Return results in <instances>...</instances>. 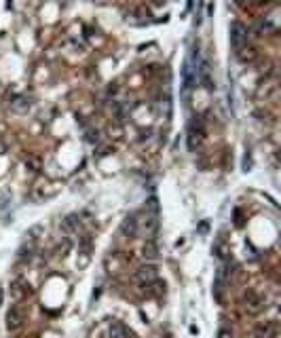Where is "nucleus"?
I'll list each match as a JSON object with an SVG mask.
<instances>
[{"label":"nucleus","mask_w":281,"mask_h":338,"mask_svg":"<svg viewBox=\"0 0 281 338\" xmlns=\"http://www.w3.org/2000/svg\"><path fill=\"white\" fill-rule=\"evenodd\" d=\"M218 338H232V332H230L228 328H222V330L218 332Z\"/></svg>","instance_id":"aec40b11"},{"label":"nucleus","mask_w":281,"mask_h":338,"mask_svg":"<svg viewBox=\"0 0 281 338\" xmlns=\"http://www.w3.org/2000/svg\"><path fill=\"white\" fill-rule=\"evenodd\" d=\"M203 136H205V131H203L201 123H199V120H193L191 127H189V148H191V150H197L199 146H201Z\"/></svg>","instance_id":"6e6552de"},{"label":"nucleus","mask_w":281,"mask_h":338,"mask_svg":"<svg viewBox=\"0 0 281 338\" xmlns=\"http://www.w3.org/2000/svg\"><path fill=\"white\" fill-rule=\"evenodd\" d=\"M142 256L146 260H157L159 258V245L155 239H146V243L142 245Z\"/></svg>","instance_id":"4468645a"},{"label":"nucleus","mask_w":281,"mask_h":338,"mask_svg":"<svg viewBox=\"0 0 281 338\" xmlns=\"http://www.w3.org/2000/svg\"><path fill=\"white\" fill-rule=\"evenodd\" d=\"M5 321H7L5 325H7V330H9V332L19 330L21 325H23V321H26V311H23V307H21L19 303H15L13 307H11V309L7 311Z\"/></svg>","instance_id":"f03ea898"},{"label":"nucleus","mask_w":281,"mask_h":338,"mask_svg":"<svg viewBox=\"0 0 281 338\" xmlns=\"http://www.w3.org/2000/svg\"><path fill=\"white\" fill-rule=\"evenodd\" d=\"M214 254H216V256H218L220 260H226V256H228V247H226V243H224L222 239L214 245Z\"/></svg>","instance_id":"a211bd4d"},{"label":"nucleus","mask_w":281,"mask_h":338,"mask_svg":"<svg viewBox=\"0 0 281 338\" xmlns=\"http://www.w3.org/2000/svg\"><path fill=\"white\" fill-rule=\"evenodd\" d=\"M119 231L125 239H135L137 233H139V220H137V214L131 212V214H127L125 218L121 220V226H119Z\"/></svg>","instance_id":"20e7f679"},{"label":"nucleus","mask_w":281,"mask_h":338,"mask_svg":"<svg viewBox=\"0 0 281 338\" xmlns=\"http://www.w3.org/2000/svg\"><path fill=\"white\" fill-rule=\"evenodd\" d=\"M277 95V80H266L258 87V98L260 100H273Z\"/></svg>","instance_id":"f8f14e48"},{"label":"nucleus","mask_w":281,"mask_h":338,"mask_svg":"<svg viewBox=\"0 0 281 338\" xmlns=\"http://www.w3.org/2000/svg\"><path fill=\"white\" fill-rule=\"evenodd\" d=\"M254 336L256 338H277V325H275V321H260V323H256Z\"/></svg>","instance_id":"9b49d317"},{"label":"nucleus","mask_w":281,"mask_h":338,"mask_svg":"<svg viewBox=\"0 0 281 338\" xmlns=\"http://www.w3.org/2000/svg\"><path fill=\"white\" fill-rule=\"evenodd\" d=\"M28 296H30V283L23 279V277H19V279L11 283V298H13L15 303H21V300H26Z\"/></svg>","instance_id":"0eeeda50"},{"label":"nucleus","mask_w":281,"mask_h":338,"mask_svg":"<svg viewBox=\"0 0 281 338\" xmlns=\"http://www.w3.org/2000/svg\"><path fill=\"white\" fill-rule=\"evenodd\" d=\"M237 57H239V62L243 64H252L256 57H258V53H256L254 47H241V49L237 51Z\"/></svg>","instance_id":"2eb2a0df"},{"label":"nucleus","mask_w":281,"mask_h":338,"mask_svg":"<svg viewBox=\"0 0 281 338\" xmlns=\"http://www.w3.org/2000/svg\"><path fill=\"white\" fill-rule=\"evenodd\" d=\"M159 279V271L157 267H152V264H148V267H142V269H137L135 271V283L137 285H142V287H150L152 283H155Z\"/></svg>","instance_id":"423d86ee"},{"label":"nucleus","mask_w":281,"mask_h":338,"mask_svg":"<svg viewBox=\"0 0 281 338\" xmlns=\"http://www.w3.org/2000/svg\"><path fill=\"white\" fill-rule=\"evenodd\" d=\"M142 231H144L146 239H155V235L159 233V201H157V197H150L146 203V216L142 220Z\"/></svg>","instance_id":"f257e3e1"},{"label":"nucleus","mask_w":281,"mask_h":338,"mask_svg":"<svg viewBox=\"0 0 281 338\" xmlns=\"http://www.w3.org/2000/svg\"><path fill=\"white\" fill-rule=\"evenodd\" d=\"M32 98H28V95H15L13 100H11V112H15V114H26L32 110Z\"/></svg>","instance_id":"1a4fd4ad"},{"label":"nucleus","mask_w":281,"mask_h":338,"mask_svg":"<svg viewBox=\"0 0 281 338\" xmlns=\"http://www.w3.org/2000/svg\"><path fill=\"white\" fill-rule=\"evenodd\" d=\"M245 43H248V28H245L241 21H232L230 23V45H232V49L239 51L241 47H245Z\"/></svg>","instance_id":"39448f33"},{"label":"nucleus","mask_w":281,"mask_h":338,"mask_svg":"<svg viewBox=\"0 0 281 338\" xmlns=\"http://www.w3.org/2000/svg\"><path fill=\"white\" fill-rule=\"evenodd\" d=\"M26 167H30L32 172H40V159H38V156H28Z\"/></svg>","instance_id":"6ab92c4d"},{"label":"nucleus","mask_w":281,"mask_h":338,"mask_svg":"<svg viewBox=\"0 0 281 338\" xmlns=\"http://www.w3.org/2000/svg\"><path fill=\"white\" fill-rule=\"evenodd\" d=\"M3 298H5V294H3V287H0V305H3Z\"/></svg>","instance_id":"412c9836"},{"label":"nucleus","mask_w":281,"mask_h":338,"mask_svg":"<svg viewBox=\"0 0 281 338\" xmlns=\"http://www.w3.org/2000/svg\"><path fill=\"white\" fill-rule=\"evenodd\" d=\"M78 216H68V218L64 220V231L66 233H76L78 231Z\"/></svg>","instance_id":"dca6fc26"},{"label":"nucleus","mask_w":281,"mask_h":338,"mask_svg":"<svg viewBox=\"0 0 281 338\" xmlns=\"http://www.w3.org/2000/svg\"><path fill=\"white\" fill-rule=\"evenodd\" d=\"M108 338H131V334H129V330H127L125 323L110 321V325H108Z\"/></svg>","instance_id":"ddd939ff"},{"label":"nucleus","mask_w":281,"mask_h":338,"mask_svg":"<svg viewBox=\"0 0 281 338\" xmlns=\"http://www.w3.org/2000/svg\"><path fill=\"white\" fill-rule=\"evenodd\" d=\"M89 262H91V239L85 237L83 241H80V245H78V260H76V267H78V269H85Z\"/></svg>","instance_id":"9d476101"},{"label":"nucleus","mask_w":281,"mask_h":338,"mask_svg":"<svg viewBox=\"0 0 281 338\" xmlns=\"http://www.w3.org/2000/svg\"><path fill=\"white\" fill-rule=\"evenodd\" d=\"M266 307V300L260 296V294H256V292H248L243 296V311L248 313V315H260V313L264 311Z\"/></svg>","instance_id":"7ed1b4c3"},{"label":"nucleus","mask_w":281,"mask_h":338,"mask_svg":"<svg viewBox=\"0 0 281 338\" xmlns=\"http://www.w3.org/2000/svg\"><path fill=\"white\" fill-rule=\"evenodd\" d=\"M32 256H34V243L23 245V247L19 249V262H21V264L30 262V260H32Z\"/></svg>","instance_id":"f3484780"}]
</instances>
